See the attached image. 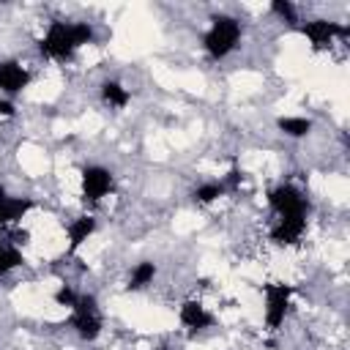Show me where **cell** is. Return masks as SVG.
Returning <instances> with one entry per match:
<instances>
[{"label":"cell","instance_id":"52a82bcc","mask_svg":"<svg viewBox=\"0 0 350 350\" xmlns=\"http://www.w3.org/2000/svg\"><path fill=\"white\" fill-rule=\"evenodd\" d=\"M301 36L314 46V49H328L336 38H345L350 33L347 25L342 22H331V19H306L298 25Z\"/></svg>","mask_w":350,"mask_h":350},{"label":"cell","instance_id":"cb8c5ba5","mask_svg":"<svg viewBox=\"0 0 350 350\" xmlns=\"http://www.w3.org/2000/svg\"><path fill=\"white\" fill-rule=\"evenodd\" d=\"M0 232H3V227H0Z\"/></svg>","mask_w":350,"mask_h":350},{"label":"cell","instance_id":"5bb4252c","mask_svg":"<svg viewBox=\"0 0 350 350\" xmlns=\"http://www.w3.org/2000/svg\"><path fill=\"white\" fill-rule=\"evenodd\" d=\"M276 129H279L284 137H290V139H304V137L312 134L314 123H312L309 118H304V115H284V118L276 120Z\"/></svg>","mask_w":350,"mask_h":350},{"label":"cell","instance_id":"44dd1931","mask_svg":"<svg viewBox=\"0 0 350 350\" xmlns=\"http://www.w3.org/2000/svg\"><path fill=\"white\" fill-rule=\"evenodd\" d=\"M14 115H16V107L8 98H0V118H14Z\"/></svg>","mask_w":350,"mask_h":350},{"label":"cell","instance_id":"8992f818","mask_svg":"<svg viewBox=\"0 0 350 350\" xmlns=\"http://www.w3.org/2000/svg\"><path fill=\"white\" fill-rule=\"evenodd\" d=\"M268 205L276 216H306L309 202L304 197L301 189H295L293 183H279L268 191Z\"/></svg>","mask_w":350,"mask_h":350},{"label":"cell","instance_id":"8fae6325","mask_svg":"<svg viewBox=\"0 0 350 350\" xmlns=\"http://www.w3.org/2000/svg\"><path fill=\"white\" fill-rule=\"evenodd\" d=\"M96 227H98V221H96V216H90V213L71 219V221H68V227H66V238H68V254L79 252V249H82V246H85V243L93 238Z\"/></svg>","mask_w":350,"mask_h":350},{"label":"cell","instance_id":"2e32d148","mask_svg":"<svg viewBox=\"0 0 350 350\" xmlns=\"http://www.w3.org/2000/svg\"><path fill=\"white\" fill-rule=\"evenodd\" d=\"M224 194H227V189H224L221 180H208V183H200V186L191 191V200H194L197 205H211V202L221 200Z\"/></svg>","mask_w":350,"mask_h":350},{"label":"cell","instance_id":"6da1fadb","mask_svg":"<svg viewBox=\"0 0 350 350\" xmlns=\"http://www.w3.org/2000/svg\"><path fill=\"white\" fill-rule=\"evenodd\" d=\"M96 30L90 22H63V19H52L38 41V49L44 57L66 63L71 60L82 46L93 44Z\"/></svg>","mask_w":350,"mask_h":350},{"label":"cell","instance_id":"4fadbf2b","mask_svg":"<svg viewBox=\"0 0 350 350\" xmlns=\"http://www.w3.org/2000/svg\"><path fill=\"white\" fill-rule=\"evenodd\" d=\"M101 101L112 109H123L131 101V90L118 79H107V82H101Z\"/></svg>","mask_w":350,"mask_h":350},{"label":"cell","instance_id":"9a60e30c","mask_svg":"<svg viewBox=\"0 0 350 350\" xmlns=\"http://www.w3.org/2000/svg\"><path fill=\"white\" fill-rule=\"evenodd\" d=\"M156 273H159V268L153 260H139L129 273V290H145L148 284H153Z\"/></svg>","mask_w":350,"mask_h":350},{"label":"cell","instance_id":"603a6c76","mask_svg":"<svg viewBox=\"0 0 350 350\" xmlns=\"http://www.w3.org/2000/svg\"><path fill=\"white\" fill-rule=\"evenodd\" d=\"M161 350H170V347H161Z\"/></svg>","mask_w":350,"mask_h":350},{"label":"cell","instance_id":"ac0fdd59","mask_svg":"<svg viewBox=\"0 0 350 350\" xmlns=\"http://www.w3.org/2000/svg\"><path fill=\"white\" fill-rule=\"evenodd\" d=\"M271 11H273L282 22H287V25H295V22H298V8H295L290 0H273V3H271Z\"/></svg>","mask_w":350,"mask_h":350},{"label":"cell","instance_id":"30bf717a","mask_svg":"<svg viewBox=\"0 0 350 350\" xmlns=\"http://www.w3.org/2000/svg\"><path fill=\"white\" fill-rule=\"evenodd\" d=\"M306 232V216H279L271 227V241L276 246H295Z\"/></svg>","mask_w":350,"mask_h":350},{"label":"cell","instance_id":"ba28073f","mask_svg":"<svg viewBox=\"0 0 350 350\" xmlns=\"http://www.w3.org/2000/svg\"><path fill=\"white\" fill-rule=\"evenodd\" d=\"M33 82V74L19 60H0V93L14 98L22 90H27Z\"/></svg>","mask_w":350,"mask_h":350},{"label":"cell","instance_id":"7402d4cb","mask_svg":"<svg viewBox=\"0 0 350 350\" xmlns=\"http://www.w3.org/2000/svg\"><path fill=\"white\" fill-rule=\"evenodd\" d=\"M5 197H8V191H5V186H3V183H0V205H3V202H5Z\"/></svg>","mask_w":350,"mask_h":350},{"label":"cell","instance_id":"d6986e66","mask_svg":"<svg viewBox=\"0 0 350 350\" xmlns=\"http://www.w3.org/2000/svg\"><path fill=\"white\" fill-rule=\"evenodd\" d=\"M77 298H79V293H77L74 287H68V284H60V287L52 293V301H55L57 306H63V309H71V306L77 304Z\"/></svg>","mask_w":350,"mask_h":350},{"label":"cell","instance_id":"ffe728a7","mask_svg":"<svg viewBox=\"0 0 350 350\" xmlns=\"http://www.w3.org/2000/svg\"><path fill=\"white\" fill-rule=\"evenodd\" d=\"M241 180H243V172H241L238 167H232V170L227 172V178H224L221 183H224V189H227V191H235V189L241 186Z\"/></svg>","mask_w":350,"mask_h":350},{"label":"cell","instance_id":"7c38bea8","mask_svg":"<svg viewBox=\"0 0 350 350\" xmlns=\"http://www.w3.org/2000/svg\"><path fill=\"white\" fill-rule=\"evenodd\" d=\"M36 208V202L30 197H5V202L0 205V227H11L19 224L30 211Z\"/></svg>","mask_w":350,"mask_h":350},{"label":"cell","instance_id":"e0dca14e","mask_svg":"<svg viewBox=\"0 0 350 350\" xmlns=\"http://www.w3.org/2000/svg\"><path fill=\"white\" fill-rule=\"evenodd\" d=\"M22 262H25L22 252H19L16 246H11V243H3V241H0V279H3V276H8L11 271H16Z\"/></svg>","mask_w":350,"mask_h":350},{"label":"cell","instance_id":"7a4b0ae2","mask_svg":"<svg viewBox=\"0 0 350 350\" xmlns=\"http://www.w3.org/2000/svg\"><path fill=\"white\" fill-rule=\"evenodd\" d=\"M241 19L238 16H230V14H219L211 19L205 36H202V49L211 60H224L241 41Z\"/></svg>","mask_w":350,"mask_h":350},{"label":"cell","instance_id":"5b68a950","mask_svg":"<svg viewBox=\"0 0 350 350\" xmlns=\"http://www.w3.org/2000/svg\"><path fill=\"white\" fill-rule=\"evenodd\" d=\"M79 189H82V200L90 202V205H96V202H101L104 197L112 194V189H115V175H112V170L104 167V164H88V167H82V172H79Z\"/></svg>","mask_w":350,"mask_h":350},{"label":"cell","instance_id":"277c9868","mask_svg":"<svg viewBox=\"0 0 350 350\" xmlns=\"http://www.w3.org/2000/svg\"><path fill=\"white\" fill-rule=\"evenodd\" d=\"M293 293H295V287L293 284H284V282H268L262 287V295H265L262 320H265V328L268 331H279V325L284 323V317L290 312Z\"/></svg>","mask_w":350,"mask_h":350},{"label":"cell","instance_id":"9c48e42d","mask_svg":"<svg viewBox=\"0 0 350 350\" xmlns=\"http://www.w3.org/2000/svg\"><path fill=\"white\" fill-rule=\"evenodd\" d=\"M178 320H180V325L189 328V331H205V328H211V325L216 323L213 312H211L202 301H197V298H186V301L178 306Z\"/></svg>","mask_w":350,"mask_h":350},{"label":"cell","instance_id":"3957f363","mask_svg":"<svg viewBox=\"0 0 350 350\" xmlns=\"http://www.w3.org/2000/svg\"><path fill=\"white\" fill-rule=\"evenodd\" d=\"M68 312H71V328L77 331L79 339L93 342V339L101 336V331H104V314H101V309H98L96 295L79 293L77 304H74Z\"/></svg>","mask_w":350,"mask_h":350}]
</instances>
